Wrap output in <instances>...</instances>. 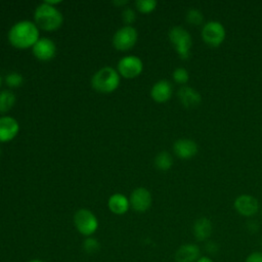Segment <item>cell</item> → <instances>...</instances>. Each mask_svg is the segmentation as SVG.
<instances>
[{"label": "cell", "instance_id": "11", "mask_svg": "<svg viewBox=\"0 0 262 262\" xmlns=\"http://www.w3.org/2000/svg\"><path fill=\"white\" fill-rule=\"evenodd\" d=\"M174 154L180 159H190L194 157L199 151L196 142L189 138L177 139L173 144Z\"/></svg>", "mask_w": 262, "mask_h": 262}, {"label": "cell", "instance_id": "36", "mask_svg": "<svg viewBox=\"0 0 262 262\" xmlns=\"http://www.w3.org/2000/svg\"><path fill=\"white\" fill-rule=\"evenodd\" d=\"M0 154H1V152H0Z\"/></svg>", "mask_w": 262, "mask_h": 262}, {"label": "cell", "instance_id": "25", "mask_svg": "<svg viewBox=\"0 0 262 262\" xmlns=\"http://www.w3.org/2000/svg\"><path fill=\"white\" fill-rule=\"evenodd\" d=\"M5 81H6V84L10 87H18L19 85L23 84V77L20 74L16 72H12L6 76Z\"/></svg>", "mask_w": 262, "mask_h": 262}, {"label": "cell", "instance_id": "35", "mask_svg": "<svg viewBox=\"0 0 262 262\" xmlns=\"http://www.w3.org/2000/svg\"><path fill=\"white\" fill-rule=\"evenodd\" d=\"M261 216H262V210H261Z\"/></svg>", "mask_w": 262, "mask_h": 262}, {"label": "cell", "instance_id": "17", "mask_svg": "<svg viewBox=\"0 0 262 262\" xmlns=\"http://www.w3.org/2000/svg\"><path fill=\"white\" fill-rule=\"evenodd\" d=\"M150 95L158 102L167 101L172 95V85L167 80L158 81L150 90Z\"/></svg>", "mask_w": 262, "mask_h": 262}, {"label": "cell", "instance_id": "33", "mask_svg": "<svg viewBox=\"0 0 262 262\" xmlns=\"http://www.w3.org/2000/svg\"><path fill=\"white\" fill-rule=\"evenodd\" d=\"M1 81H2V79H1V76H0V86H1Z\"/></svg>", "mask_w": 262, "mask_h": 262}, {"label": "cell", "instance_id": "21", "mask_svg": "<svg viewBox=\"0 0 262 262\" xmlns=\"http://www.w3.org/2000/svg\"><path fill=\"white\" fill-rule=\"evenodd\" d=\"M185 19L190 25L198 26L204 21V14L198 8H189L185 14Z\"/></svg>", "mask_w": 262, "mask_h": 262}, {"label": "cell", "instance_id": "10", "mask_svg": "<svg viewBox=\"0 0 262 262\" xmlns=\"http://www.w3.org/2000/svg\"><path fill=\"white\" fill-rule=\"evenodd\" d=\"M129 203L133 210L137 212H144L151 205V194L147 189L138 187L131 193Z\"/></svg>", "mask_w": 262, "mask_h": 262}, {"label": "cell", "instance_id": "13", "mask_svg": "<svg viewBox=\"0 0 262 262\" xmlns=\"http://www.w3.org/2000/svg\"><path fill=\"white\" fill-rule=\"evenodd\" d=\"M177 96L181 104L187 108H193L200 105L202 96L198 90L190 86H182L178 89Z\"/></svg>", "mask_w": 262, "mask_h": 262}, {"label": "cell", "instance_id": "14", "mask_svg": "<svg viewBox=\"0 0 262 262\" xmlns=\"http://www.w3.org/2000/svg\"><path fill=\"white\" fill-rule=\"evenodd\" d=\"M18 129L19 126L15 119L11 117H0V141L7 142L13 139Z\"/></svg>", "mask_w": 262, "mask_h": 262}, {"label": "cell", "instance_id": "9", "mask_svg": "<svg viewBox=\"0 0 262 262\" xmlns=\"http://www.w3.org/2000/svg\"><path fill=\"white\" fill-rule=\"evenodd\" d=\"M235 211L245 217L254 216L259 210L258 201L251 194H241L238 195L233 203Z\"/></svg>", "mask_w": 262, "mask_h": 262}, {"label": "cell", "instance_id": "5", "mask_svg": "<svg viewBox=\"0 0 262 262\" xmlns=\"http://www.w3.org/2000/svg\"><path fill=\"white\" fill-rule=\"evenodd\" d=\"M74 223L77 230L85 236H91L98 227L96 216L87 209H80L76 212Z\"/></svg>", "mask_w": 262, "mask_h": 262}, {"label": "cell", "instance_id": "34", "mask_svg": "<svg viewBox=\"0 0 262 262\" xmlns=\"http://www.w3.org/2000/svg\"><path fill=\"white\" fill-rule=\"evenodd\" d=\"M261 246H262V237H261Z\"/></svg>", "mask_w": 262, "mask_h": 262}, {"label": "cell", "instance_id": "7", "mask_svg": "<svg viewBox=\"0 0 262 262\" xmlns=\"http://www.w3.org/2000/svg\"><path fill=\"white\" fill-rule=\"evenodd\" d=\"M137 40V31L131 26H125L118 30L113 38L114 46L119 50L130 49Z\"/></svg>", "mask_w": 262, "mask_h": 262}, {"label": "cell", "instance_id": "15", "mask_svg": "<svg viewBox=\"0 0 262 262\" xmlns=\"http://www.w3.org/2000/svg\"><path fill=\"white\" fill-rule=\"evenodd\" d=\"M200 254V248L195 244H184L177 249L175 262H196Z\"/></svg>", "mask_w": 262, "mask_h": 262}, {"label": "cell", "instance_id": "16", "mask_svg": "<svg viewBox=\"0 0 262 262\" xmlns=\"http://www.w3.org/2000/svg\"><path fill=\"white\" fill-rule=\"evenodd\" d=\"M213 226L212 222L207 217H201L196 219L192 225V233L195 239L200 242L207 241L212 234Z\"/></svg>", "mask_w": 262, "mask_h": 262}, {"label": "cell", "instance_id": "28", "mask_svg": "<svg viewBox=\"0 0 262 262\" xmlns=\"http://www.w3.org/2000/svg\"><path fill=\"white\" fill-rule=\"evenodd\" d=\"M246 228L251 233H256L259 229V223L256 220H249L246 223Z\"/></svg>", "mask_w": 262, "mask_h": 262}, {"label": "cell", "instance_id": "4", "mask_svg": "<svg viewBox=\"0 0 262 262\" xmlns=\"http://www.w3.org/2000/svg\"><path fill=\"white\" fill-rule=\"evenodd\" d=\"M169 39L181 58L186 59L189 57L192 40L190 34L186 29L180 26L173 27L169 31Z\"/></svg>", "mask_w": 262, "mask_h": 262}, {"label": "cell", "instance_id": "6", "mask_svg": "<svg viewBox=\"0 0 262 262\" xmlns=\"http://www.w3.org/2000/svg\"><path fill=\"white\" fill-rule=\"evenodd\" d=\"M202 38L210 46H219L225 38V29L220 21L210 20L202 28Z\"/></svg>", "mask_w": 262, "mask_h": 262}, {"label": "cell", "instance_id": "20", "mask_svg": "<svg viewBox=\"0 0 262 262\" xmlns=\"http://www.w3.org/2000/svg\"><path fill=\"white\" fill-rule=\"evenodd\" d=\"M15 102V95L9 90L0 91V113L8 112Z\"/></svg>", "mask_w": 262, "mask_h": 262}, {"label": "cell", "instance_id": "30", "mask_svg": "<svg viewBox=\"0 0 262 262\" xmlns=\"http://www.w3.org/2000/svg\"><path fill=\"white\" fill-rule=\"evenodd\" d=\"M196 262H214V261L211 258H209V257H200L196 260Z\"/></svg>", "mask_w": 262, "mask_h": 262}, {"label": "cell", "instance_id": "8", "mask_svg": "<svg viewBox=\"0 0 262 262\" xmlns=\"http://www.w3.org/2000/svg\"><path fill=\"white\" fill-rule=\"evenodd\" d=\"M143 69L142 61L139 57L128 55L118 62V71L125 78H134L138 76Z\"/></svg>", "mask_w": 262, "mask_h": 262}, {"label": "cell", "instance_id": "2", "mask_svg": "<svg viewBox=\"0 0 262 262\" xmlns=\"http://www.w3.org/2000/svg\"><path fill=\"white\" fill-rule=\"evenodd\" d=\"M34 16L36 24L46 31L56 30L62 24V14L54 6L45 2L36 8Z\"/></svg>", "mask_w": 262, "mask_h": 262}, {"label": "cell", "instance_id": "22", "mask_svg": "<svg viewBox=\"0 0 262 262\" xmlns=\"http://www.w3.org/2000/svg\"><path fill=\"white\" fill-rule=\"evenodd\" d=\"M83 249L88 254H94L100 249V244L96 238L88 236L83 242Z\"/></svg>", "mask_w": 262, "mask_h": 262}, {"label": "cell", "instance_id": "32", "mask_svg": "<svg viewBox=\"0 0 262 262\" xmlns=\"http://www.w3.org/2000/svg\"><path fill=\"white\" fill-rule=\"evenodd\" d=\"M29 262H44V261H42V260H40V259H32V260H30Z\"/></svg>", "mask_w": 262, "mask_h": 262}, {"label": "cell", "instance_id": "12", "mask_svg": "<svg viewBox=\"0 0 262 262\" xmlns=\"http://www.w3.org/2000/svg\"><path fill=\"white\" fill-rule=\"evenodd\" d=\"M55 44L49 38H41L33 46V53L40 60L51 59L55 54Z\"/></svg>", "mask_w": 262, "mask_h": 262}, {"label": "cell", "instance_id": "18", "mask_svg": "<svg viewBox=\"0 0 262 262\" xmlns=\"http://www.w3.org/2000/svg\"><path fill=\"white\" fill-rule=\"evenodd\" d=\"M107 205H108V209L114 214L122 215V214H125L128 211L130 203L124 194L115 193L108 199Z\"/></svg>", "mask_w": 262, "mask_h": 262}, {"label": "cell", "instance_id": "27", "mask_svg": "<svg viewBox=\"0 0 262 262\" xmlns=\"http://www.w3.org/2000/svg\"><path fill=\"white\" fill-rule=\"evenodd\" d=\"M205 249L209 254H216L219 250V246L217 243H215L214 241H207V243L205 244Z\"/></svg>", "mask_w": 262, "mask_h": 262}, {"label": "cell", "instance_id": "24", "mask_svg": "<svg viewBox=\"0 0 262 262\" xmlns=\"http://www.w3.org/2000/svg\"><path fill=\"white\" fill-rule=\"evenodd\" d=\"M173 79L178 84H185L189 79V75H188L187 70L184 69V68L175 69L174 72H173Z\"/></svg>", "mask_w": 262, "mask_h": 262}, {"label": "cell", "instance_id": "23", "mask_svg": "<svg viewBox=\"0 0 262 262\" xmlns=\"http://www.w3.org/2000/svg\"><path fill=\"white\" fill-rule=\"evenodd\" d=\"M136 8L143 13H147L152 11L157 6V1L155 0H137L135 2Z\"/></svg>", "mask_w": 262, "mask_h": 262}, {"label": "cell", "instance_id": "3", "mask_svg": "<svg viewBox=\"0 0 262 262\" xmlns=\"http://www.w3.org/2000/svg\"><path fill=\"white\" fill-rule=\"evenodd\" d=\"M120 83V76L116 70L110 67H105L97 71L91 80L92 87L102 93H108L114 91Z\"/></svg>", "mask_w": 262, "mask_h": 262}, {"label": "cell", "instance_id": "26", "mask_svg": "<svg viewBox=\"0 0 262 262\" xmlns=\"http://www.w3.org/2000/svg\"><path fill=\"white\" fill-rule=\"evenodd\" d=\"M135 18H136L135 12H134V10L132 8L127 7V8L124 9V11H123V19H124L125 24L130 25V24H132L135 20Z\"/></svg>", "mask_w": 262, "mask_h": 262}, {"label": "cell", "instance_id": "19", "mask_svg": "<svg viewBox=\"0 0 262 262\" xmlns=\"http://www.w3.org/2000/svg\"><path fill=\"white\" fill-rule=\"evenodd\" d=\"M173 159L168 151H161L155 158V166L161 171H167L172 167Z\"/></svg>", "mask_w": 262, "mask_h": 262}, {"label": "cell", "instance_id": "31", "mask_svg": "<svg viewBox=\"0 0 262 262\" xmlns=\"http://www.w3.org/2000/svg\"><path fill=\"white\" fill-rule=\"evenodd\" d=\"M114 3L117 4V5H123V4H126L127 1H119V2H118V1H115Z\"/></svg>", "mask_w": 262, "mask_h": 262}, {"label": "cell", "instance_id": "1", "mask_svg": "<svg viewBox=\"0 0 262 262\" xmlns=\"http://www.w3.org/2000/svg\"><path fill=\"white\" fill-rule=\"evenodd\" d=\"M8 40L14 47L20 49L34 46L39 40L38 28L30 20L18 21L9 30Z\"/></svg>", "mask_w": 262, "mask_h": 262}, {"label": "cell", "instance_id": "29", "mask_svg": "<svg viewBox=\"0 0 262 262\" xmlns=\"http://www.w3.org/2000/svg\"><path fill=\"white\" fill-rule=\"evenodd\" d=\"M245 262H262V252H253L247 258Z\"/></svg>", "mask_w": 262, "mask_h": 262}]
</instances>
